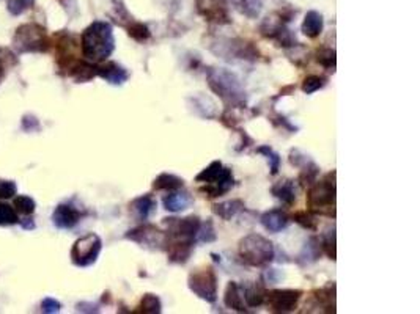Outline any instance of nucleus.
Instances as JSON below:
<instances>
[{
    "instance_id": "nucleus-1",
    "label": "nucleus",
    "mask_w": 420,
    "mask_h": 314,
    "mask_svg": "<svg viewBox=\"0 0 420 314\" xmlns=\"http://www.w3.org/2000/svg\"><path fill=\"white\" fill-rule=\"evenodd\" d=\"M82 55L90 63H103L115 51L114 29L109 22L95 21L84 30L80 36Z\"/></svg>"
},
{
    "instance_id": "nucleus-2",
    "label": "nucleus",
    "mask_w": 420,
    "mask_h": 314,
    "mask_svg": "<svg viewBox=\"0 0 420 314\" xmlns=\"http://www.w3.org/2000/svg\"><path fill=\"white\" fill-rule=\"evenodd\" d=\"M51 46L46 29L36 22L22 24L13 35V47L20 54H45Z\"/></svg>"
},
{
    "instance_id": "nucleus-3",
    "label": "nucleus",
    "mask_w": 420,
    "mask_h": 314,
    "mask_svg": "<svg viewBox=\"0 0 420 314\" xmlns=\"http://www.w3.org/2000/svg\"><path fill=\"white\" fill-rule=\"evenodd\" d=\"M307 205L310 212L336 215V171L327 175L323 181H315L307 195Z\"/></svg>"
},
{
    "instance_id": "nucleus-4",
    "label": "nucleus",
    "mask_w": 420,
    "mask_h": 314,
    "mask_svg": "<svg viewBox=\"0 0 420 314\" xmlns=\"http://www.w3.org/2000/svg\"><path fill=\"white\" fill-rule=\"evenodd\" d=\"M239 256L246 264L254 267L267 266L274 260V247L260 234H249L239 242Z\"/></svg>"
},
{
    "instance_id": "nucleus-5",
    "label": "nucleus",
    "mask_w": 420,
    "mask_h": 314,
    "mask_svg": "<svg viewBox=\"0 0 420 314\" xmlns=\"http://www.w3.org/2000/svg\"><path fill=\"white\" fill-rule=\"evenodd\" d=\"M197 181L207 184L203 192H205L209 198H216V196L224 195L234 186L232 170L225 168L219 161L209 164L208 167L197 176Z\"/></svg>"
},
{
    "instance_id": "nucleus-6",
    "label": "nucleus",
    "mask_w": 420,
    "mask_h": 314,
    "mask_svg": "<svg viewBox=\"0 0 420 314\" xmlns=\"http://www.w3.org/2000/svg\"><path fill=\"white\" fill-rule=\"evenodd\" d=\"M209 87L218 93L222 100L232 104L244 101V91L241 90L238 79L225 70H214L209 72Z\"/></svg>"
},
{
    "instance_id": "nucleus-7",
    "label": "nucleus",
    "mask_w": 420,
    "mask_h": 314,
    "mask_svg": "<svg viewBox=\"0 0 420 314\" xmlns=\"http://www.w3.org/2000/svg\"><path fill=\"white\" fill-rule=\"evenodd\" d=\"M103 241L98 234H85L74 242L71 249V261L77 267H90L96 262L101 253Z\"/></svg>"
},
{
    "instance_id": "nucleus-8",
    "label": "nucleus",
    "mask_w": 420,
    "mask_h": 314,
    "mask_svg": "<svg viewBox=\"0 0 420 314\" xmlns=\"http://www.w3.org/2000/svg\"><path fill=\"white\" fill-rule=\"evenodd\" d=\"M189 289L197 297L207 300L208 304H214L218 300V276L211 267L197 269L189 275Z\"/></svg>"
},
{
    "instance_id": "nucleus-9",
    "label": "nucleus",
    "mask_w": 420,
    "mask_h": 314,
    "mask_svg": "<svg viewBox=\"0 0 420 314\" xmlns=\"http://www.w3.org/2000/svg\"><path fill=\"white\" fill-rule=\"evenodd\" d=\"M164 225L167 226V234L175 237L177 241H188L195 244V236L199 233L202 221L199 217L186 219H165Z\"/></svg>"
},
{
    "instance_id": "nucleus-10",
    "label": "nucleus",
    "mask_w": 420,
    "mask_h": 314,
    "mask_svg": "<svg viewBox=\"0 0 420 314\" xmlns=\"http://www.w3.org/2000/svg\"><path fill=\"white\" fill-rule=\"evenodd\" d=\"M126 239H131V241L153 250H163L165 249V245H169L167 244L165 234L151 225H142L139 228H134V230L126 234Z\"/></svg>"
},
{
    "instance_id": "nucleus-11",
    "label": "nucleus",
    "mask_w": 420,
    "mask_h": 314,
    "mask_svg": "<svg viewBox=\"0 0 420 314\" xmlns=\"http://www.w3.org/2000/svg\"><path fill=\"white\" fill-rule=\"evenodd\" d=\"M267 299L269 310L273 313H292L298 306L301 291H290V289L273 291L271 294H267Z\"/></svg>"
},
{
    "instance_id": "nucleus-12",
    "label": "nucleus",
    "mask_w": 420,
    "mask_h": 314,
    "mask_svg": "<svg viewBox=\"0 0 420 314\" xmlns=\"http://www.w3.org/2000/svg\"><path fill=\"white\" fill-rule=\"evenodd\" d=\"M82 217L84 212L79 207L71 205V203H61V205L55 207L52 214V223L59 230H71V228L79 223Z\"/></svg>"
},
{
    "instance_id": "nucleus-13",
    "label": "nucleus",
    "mask_w": 420,
    "mask_h": 314,
    "mask_svg": "<svg viewBox=\"0 0 420 314\" xmlns=\"http://www.w3.org/2000/svg\"><path fill=\"white\" fill-rule=\"evenodd\" d=\"M195 2L197 8H199L200 13L208 21L218 24L230 22V19H228L227 0H195Z\"/></svg>"
},
{
    "instance_id": "nucleus-14",
    "label": "nucleus",
    "mask_w": 420,
    "mask_h": 314,
    "mask_svg": "<svg viewBox=\"0 0 420 314\" xmlns=\"http://www.w3.org/2000/svg\"><path fill=\"white\" fill-rule=\"evenodd\" d=\"M96 76H100L110 85H123L129 79V72L115 61H106V63L103 61L96 65Z\"/></svg>"
},
{
    "instance_id": "nucleus-15",
    "label": "nucleus",
    "mask_w": 420,
    "mask_h": 314,
    "mask_svg": "<svg viewBox=\"0 0 420 314\" xmlns=\"http://www.w3.org/2000/svg\"><path fill=\"white\" fill-rule=\"evenodd\" d=\"M260 221L264 230H268L269 233H280L290 225V217L282 209H271V211L262 215Z\"/></svg>"
},
{
    "instance_id": "nucleus-16",
    "label": "nucleus",
    "mask_w": 420,
    "mask_h": 314,
    "mask_svg": "<svg viewBox=\"0 0 420 314\" xmlns=\"http://www.w3.org/2000/svg\"><path fill=\"white\" fill-rule=\"evenodd\" d=\"M129 211L140 221H147L156 211V200L151 195H142L139 198H135L129 205Z\"/></svg>"
},
{
    "instance_id": "nucleus-17",
    "label": "nucleus",
    "mask_w": 420,
    "mask_h": 314,
    "mask_svg": "<svg viewBox=\"0 0 420 314\" xmlns=\"http://www.w3.org/2000/svg\"><path fill=\"white\" fill-rule=\"evenodd\" d=\"M225 305L232 310L238 313H244L246 310V301H244V294H243V286H239L238 283L230 281L227 286L225 297H224Z\"/></svg>"
},
{
    "instance_id": "nucleus-18",
    "label": "nucleus",
    "mask_w": 420,
    "mask_h": 314,
    "mask_svg": "<svg viewBox=\"0 0 420 314\" xmlns=\"http://www.w3.org/2000/svg\"><path fill=\"white\" fill-rule=\"evenodd\" d=\"M164 207L170 212H181L184 209H188L193 205V198L188 192H178V190H172V194L164 196Z\"/></svg>"
},
{
    "instance_id": "nucleus-19",
    "label": "nucleus",
    "mask_w": 420,
    "mask_h": 314,
    "mask_svg": "<svg viewBox=\"0 0 420 314\" xmlns=\"http://www.w3.org/2000/svg\"><path fill=\"white\" fill-rule=\"evenodd\" d=\"M323 32V16L318 11H308L302 22V33L308 38H317Z\"/></svg>"
},
{
    "instance_id": "nucleus-20",
    "label": "nucleus",
    "mask_w": 420,
    "mask_h": 314,
    "mask_svg": "<svg viewBox=\"0 0 420 314\" xmlns=\"http://www.w3.org/2000/svg\"><path fill=\"white\" fill-rule=\"evenodd\" d=\"M271 192L276 196V198H279L283 205L292 206L293 203L296 201V189H294V181H280L277 182L276 186H273L271 189Z\"/></svg>"
},
{
    "instance_id": "nucleus-21",
    "label": "nucleus",
    "mask_w": 420,
    "mask_h": 314,
    "mask_svg": "<svg viewBox=\"0 0 420 314\" xmlns=\"http://www.w3.org/2000/svg\"><path fill=\"white\" fill-rule=\"evenodd\" d=\"M243 294L246 305L252 308L260 306L267 300V289L260 283H254V285H249L246 288L243 286Z\"/></svg>"
},
{
    "instance_id": "nucleus-22",
    "label": "nucleus",
    "mask_w": 420,
    "mask_h": 314,
    "mask_svg": "<svg viewBox=\"0 0 420 314\" xmlns=\"http://www.w3.org/2000/svg\"><path fill=\"white\" fill-rule=\"evenodd\" d=\"M193 245L194 242L188 241H177L175 244H172L169 247V260L177 264H184L189 260L190 251H193Z\"/></svg>"
},
{
    "instance_id": "nucleus-23",
    "label": "nucleus",
    "mask_w": 420,
    "mask_h": 314,
    "mask_svg": "<svg viewBox=\"0 0 420 314\" xmlns=\"http://www.w3.org/2000/svg\"><path fill=\"white\" fill-rule=\"evenodd\" d=\"M232 3L241 15L250 19H257L263 10V0H232Z\"/></svg>"
},
{
    "instance_id": "nucleus-24",
    "label": "nucleus",
    "mask_w": 420,
    "mask_h": 314,
    "mask_svg": "<svg viewBox=\"0 0 420 314\" xmlns=\"http://www.w3.org/2000/svg\"><path fill=\"white\" fill-rule=\"evenodd\" d=\"M241 209H244V203L239 200H232V201H224L220 205H214L213 211L216 215H219L224 220H232Z\"/></svg>"
},
{
    "instance_id": "nucleus-25",
    "label": "nucleus",
    "mask_w": 420,
    "mask_h": 314,
    "mask_svg": "<svg viewBox=\"0 0 420 314\" xmlns=\"http://www.w3.org/2000/svg\"><path fill=\"white\" fill-rule=\"evenodd\" d=\"M183 187V180L175 175L163 173L159 175L153 182V189L156 190H180Z\"/></svg>"
},
{
    "instance_id": "nucleus-26",
    "label": "nucleus",
    "mask_w": 420,
    "mask_h": 314,
    "mask_svg": "<svg viewBox=\"0 0 420 314\" xmlns=\"http://www.w3.org/2000/svg\"><path fill=\"white\" fill-rule=\"evenodd\" d=\"M13 207L16 212L24 214V215H32L35 212L36 203L32 196L17 195V196H13Z\"/></svg>"
},
{
    "instance_id": "nucleus-27",
    "label": "nucleus",
    "mask_w": 420,
    "mask_h": 314,
    "mask_svg": "<svg viewBox=\"0 0 420 314\" xmlns=\"http://www.w3.org/2000/svg\"><path fill=\"white\" fill-rule=\"evenodd\" d=\"M20 223V217L13 206L0 201V226H13Z\"/></svg>"
},
{
    "instance_id": "nucleus-28",
    "label": "nucleus",
    "mask_w": 420,
    "mask_h": 314,
    "mask_svg": "<svg viewBox=\"0 0 420 314\" xmlns=\"http://www.w3.org/2000/svg\"><path fill=\"white\" fill-rule=\"evenodd\" d=\"M163 311V304L158 295L154 294H145L144 299L140 301V313H147V314H156Z\"/></svg>"
},
{
    "instance_id": "nucleus-29",
    "label": "nucleus",
    "mask_w": 420,
    "mask_h": 314,
    "mask_svg": "<svg viewBox=\"0 0 420 314\" xmlns=\"http://www.w3.org/2000/svg\"><path fill=\"white\" fill-rule=\"evenodd\" d=\"M216 239H218V236H216V231H214V225L211 220L205 221V223H202L200 228H199V233H197L195 236V242H214Z\"/></svg>"
},
{
    "instance_id": "nucleus-30",
    "label": "nucleus",
    "mask_w": 420,
    "mask_h": 314,
    "mask_svg": "<svg viewBox=\"0 0 420 314\" xmlns=\"http://www.w3.org/2000/svg\"><path fill=\"white\" fill-rule=\"evenodd\" d=\"M320 249L324 251V253L331 258V260H336V231H327L326 234L321 236V242H320Z\"/></svg>"
},
{
    "instance_id": "nucleus-31",
    "label": "nucleus",
    "mask_w": 420,
    "mask_h": 314,
    "mask_svg": "<svg viewBox=\"0 0 420 314\" xmlns=\"http://www.w3.org/2000/svg\"><path fill=\"white\" fill-rule=\"evenodd\" d=\"M35 5V0H7L8 13L13 16H21Z\"/></svg>"
},
{
    "instance_id": "nucleus-32",
    "label": "nucleus",
    "mask_w": 420,
    "mask_h": 314,
    "mask_svg": "<svg viewBox=\"0 0 420 314\" xmlns=\"http://www.w3.org/2000/svg\"><path fill=\"white\" fill-rule=\"evenodd\" d=\"M258 154H263L267 156L268 161L271 162V175H277L279 173V167H280V156L276 151H273V148L269 146H260L257 150Z\"/></svg>"
},
{
    "instance_id": "nucleus-33",
    "label": "nucleus",
    "mask_w": 420,
    "mask_h": 314,
    "mask_svg": "<svg viewBox=\"0 0 420 314\" xmlns=\"http://www.w3.org/2000/svg\"><path fill=\"white\" fill-rule=\"evenodd\" d=\"M128 33L135 41H145L150 38V30L142 22H133L131 26L128 27Z\"/></svg>"
},
{
    "instance_id": "nucleus-34",
    "label": "nucleus",
    "mask_w": 420,
    "mask_h": 314,
    "mask_svg": "<svg viewBox=\"0 0 420 314\" xmlns=\"http://www.w3.org/2000/svg\"><path fill=\"white\" fill-rule=\"evenodd\" d=\"M326 85V79L324 77H320V76H310L307 77L304 84H302V90H304V93L307 95H312L315 93V91L321 90Z\"/></svg>"
},
{
    "instance_id": "nucleus-35",
    "label": "nucleus",
    "mask_w": 420,
    "mask_h": 314,
    "mask_svg": "<svg viewBox=\"0 0 420 314\" xmlns=\"http://www.w3.org/2000/svg\"><path fill=\"white\" fill-rule=\"evenodd\" d=\"M317 60L318 63L327 68V70L333 71V68H336V51H332V49H321Z\"/></svg>"
},
{
    "instance_id": "nucleus-36",
    "label": "nucleus",
    "mask_w": 420,
    "mask_h": 314,
    "mask_svg": "<svg viewBox=\"0 0 420 314\" xmlns=\"http://www.w3.org/2000/svg\"><path fill=\"white\" fill-rule=\"evenodd\" d=\"M294 221L299 223L301 226L307 228V230H317V220L313 217V212H296L294 214Z\"/></svg>"
},
{
    "instance_id": "nucleus-37",
    "label": "nucleus",
    "mask_w": 420,
    "mask_h": 314,
    "mask_svg": "<svg viewBox=\"0 0 420 314\" xmlns=\"http://www.w3.org/2000/svg\"><path fill=\"white\" fill-rule=\"evenodd\" d=\"M17 186L15 181L8 180H0V200H10L16 196Z\"/></svg>"
},
{
    "instance_id": "nucleus-38",
    "label": "nucleus",
    "mask_w": 420,
    "mask_h": 314,
    "mask_svg": "<svg viewBox=\"0 0 420 314\" xmlns=\"http://www.w3.org/2000/svg\"><path fill=\"white\" fill-rule=\"evenodd\" d=\"M21 126L26 132H38L41 126H40V121L36 116L33 115H26L22 116V121H21Z\"/></svg>"
},
{
    "instance_id": "nucleus-39",
    "label": "nucleus",
    "mask_w": 420,
    "mask_h": 314,
    "mask_svg": "<svg viewBox=\"0 0 420 314\" xmlns=\"http://www.w3.org/2000/svg\"><path fill=\"white\" fill-rule=\"evenodd\" d=\"M60 301L55 300L52 297H47L41 301V311L46 313V314H54V313H59L60 311Z\"/></svg>"
},
{
    "instance_id": "nucleus-40",
    "label": "nucleus",
    "mask_w": 420,
    "mask_h": 314,
    "mask_svg": "<svg viewBox=\"0 0 420 314\" xmlns=\"http://www.w3.org/2000/svg\"><path fill=\"white\" fill-rule=\"evenodd\" d=\"M20 223H21V226L24 228V230H33V228H35L33 219L30 217V215H27V219H24V221L20 220Z\"/></svg>"
},
{
    "instance_id": "nucleus-41",
    "label": "nucleus",
    "mask_w": 420,
    "mask_h": 314,
    "mask_svg": "<svg viewBox=\"0 0 420 314\" xmlns=\"http://www.w3.org/2000/svg\"><path fill=\"white\" fill-rule=\"evenodd\" d=\"M3 77H5V66L2 65V61H0V84H2Z\"/></svg>"
},
{
    "instance_id": "nucleus-42",
    "label": "nucleus",
    "mask_w": 420,
    "mask_h": 314,
    "mask_svg": "<svg viewBox=\"0 0 420 314\" xmlns=\"http://www.w3.org/2000/svg\"><path fill=\"white\" fill-rule=\"evenodd\" d=\"M0 51H2V49H0Z\"/></svg>"
}]
</instances>
